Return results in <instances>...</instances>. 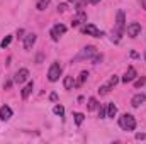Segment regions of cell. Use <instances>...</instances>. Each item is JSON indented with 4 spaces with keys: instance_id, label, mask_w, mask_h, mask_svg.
Returning <instances> with one entry per match:
<instances>
[{
    "instance_id": "cell-1",
    "label": "cell",
    "mask_w": 146,
    "mask_h": 144,
    "mask_svg": "<svg viewBox=\"0 0 146 144\" xmlns=\"http://www.w3.org/2000/svg\"><path fill=\"white\" fill-rule=\"evenodd\" d=\"M126 31V15L122 10H117V17H115V26L112 29V41L114 42H119L121 36L124 34Z\"/></svg>"
},
{
    "instance_id": "cell-2",
    "label": "cell",
    "mask_w": 146,
    "mask_h": 144,
    "mask_svg": "<svg viewBox=\"0 0 146 144\" xmlns=\"http://www.w3.org/2000/svg\"><path fill=\"white\" fill-rule=\"evenodd\" d=\"M119 127L122 131H134L136 129V119L131 114H124L119 117Z\"/></svg>"
},
{
    "instance_id": "cell-3",
    "label": "cell",
    "mask_w": 146,
    "mask_h": 144,
    "mask_svg": "<svg viewBox=\"0 0 146 144\" xmlns=\"http://www.w3.org/2000/svg\"><path fill=\"white\" fill-rule=\"evenodd\" d=\"M61 71H63V70H61V65L54 61V63L49 66V71H48V80H49V81H53V83H54V81H58V80H60V76H61Z\"/></svg>"
},
{
    "instance_id": "cell-4",
    "label": "cell",
    "mask_w": 146,
    "mask_h": 144,
    "mask_svg": "<svg viewBox=\"0 0 146 144\" xmlns=\"http://www.w3.org/2000/svg\"><path fill=\"white\" fill-rule=\"evenodd\" d=\"M82 32L87 34V36H92V37H102L104 36V32H102L97 26H94V24H85V26L82 27Z\"/></svg>"
},
{
    "instance_id": "cell-5",
    "label": "cell",
    "mask_w": 146,
    "mask_h": 144,
    "mask_svg": "<svg viewBox=\"0 0 146 144\" xmlns=\"http://www.w3.org/2000/svg\"><path fill=\"white\" fill-rule=\"evenodd\" d=\"M66 32V26H63V24H56V26H53L51 27V32H49V36L53 41H60V37L63 36Z\"/></svg>"
},
{
    "instance_id": "cell-6",
    "label": "cell",
    "mask_w": 146,
    "mask_h": 144,
    "mask_svg": "<svg viewBox=\"0 0 146 144\" xmlns=\"http://www.w3.org/2000/svg\"><path fill=\"white\" fill-rule=\"evenodd\" d=\"M95 54H97V49H95L94 46H85V48L82 49V53L78 54V59H87V58L90 59V58L95 56Z\"/></svg>"
},
{
    "instance_id": "cell-7",
    "label": "cell",
    "mask_w": 146,
    "mask_h": 144,
    "mask_svg": "<svg viewBox=\"0 0 146 144\" xmlns=\"http://www.w3.org/2000/svg\"><path fill=\"white\" fill-rule=\"evenodd\" d=\"M126 32L129 37H136L139 32H141V24L138 22H131L129 26H126Z\"/></svg>"
},
{
    "instance_id": "cell-8",
    "label": "cell",
    "mask_w": 146,
    "mask_h": 144,
    "mask_svg": "<svg viewBox=\"0 0 146 144\" xmlns=\"http://www.w3.org/2000/svg\"><path fill=\"white\" fill-rule=\"evenodd\" d=\"M27 78H29V70H27V68H21L19 71L15 73V76H14V81L21 85V83H24Z\"/></svg>"
},
{
    "instance_id": "cell-9",
    "label": "cell",
    "mask_w": 146,
    "mask_h": 144,
    "mask_svg": "<svg viewBox=\"0 0 146 144\" xmlns=\"http://www.w3.org/2000/svg\"><path fill=\"white\" fill-rule=\"evenodd\" d=\"M36 39H37V36L34 34V32H29L27 36H24V49H33V46L36 44Z\"/></svg>"
},
{
    "instance_id": "cell-10",
    "label": "cell",
    "mask_w": 146,
    "mask_h": 144,
    "mask_svg": "<svg viewBox=\"0 0 146 144\" xmlns=\"http://www.w3.org/2000/svg\"><path fill=\"white\" fill-rule=\"evenodd\" d=\"M136 76H138V73H136V68H134V66H129V68H127V71L124 73V76H122V81H124V83L134 81V80H136Z\"/></svg>"
},
{
    "instance_id": "cell-11",
    "label": "cell",
    "mask_w": 146,
    "mask_h": 144,
    "mask_svg": "<svg viewBox=\"0 0 146 144\" xmlns=\"http://www.w3.org/2000/svg\"><path fill=\"white\" fill-rule=\"evenodd\" d=\"M82 22H87V14H85L83 10H76V15L73 17L72 26L73 27H76V26H80Z\"/></svg>"
},
{
    "instance_id": "cell-12",
    "label": "cell",
    "mask_w": 146,
    "mask_h": 144,
    "mask_svg": "<svg viewBox=\"0 0 146 144\" xmlns=\"http://www.w3.org/2000/svg\"><path fill=\"white\" fill-rule=\"evenodd\" d=\"M145 102H146V95H145V93H136V95L131 98V105H133L134 108L141 107Z\"/></svg>"
},
{
    "instance_id": "cell-13",
    "label": "cell",
    "mask_w": 146,
    "mask_h": 144,
    "mask_svg": "<svg viewBox=\"0 0 146 144\" xmlns=\"http://www.w3.org/2000/svg\"><path fill=\"white\" fill-rule=\"evenodd\" d=\"M12 117V108L9 107V105H3V107H0V120H9Z\"/></svg>"
},
{
    "instance_id": "cell-14",
    "label": "cell",
    "mask_w": 146,
    "mask_h": 144,
    "mask_svg": "<svg viewBox=\"0 0 146 144\" xmlns=\"http://www.w3.org/2000/svg\"><path fill=\"white\" fill-rule=\"evenodd\" d=\"M33 88H34V83L33 81H29L24 88H22V92H21V95H22V98L26 100V98H29V95H31V92H33Z\"/></svg>"
},
{
    "instance_id": "cell-15",
    "label": "cell",
    "mask_w": 146,
    "mask_h": 144,
    "mask_svg": "<svg viewBox=\"0 0 146 144\" xmlns=\"http://www.w3.org/2000/svg\"><path fill=\"white\" fill-rule=\"evenodd\" d=\"M87 78H88V71H82L80 75H78V80L75 81V87H76V88H80V87L87 81Z\"/></svg>"
},
{
    "instance_id": "cell-16",
    "label": "cell",
    "mask_w": 146,
    "mask_h": 144,
    "mask_svg": "<svg viewBox=\"0 0 146 144\" xmlns=\"http://www.w3.org/2000/svg\"><path fill=\"white\" fill-rule=\"evenodd\" d=\"M115 114H117V107H115V104H114V102L107 104V117H109V119H114Z\"/></svg>"
},
{
    "instance_id": "cell-17",
    "label": "cell",
    "mask_w": 146,
    "mask_h": 144,
    "mask_svg": "<svg viewBox=\"0 0 146 144\" xmlns=\"http://www.w3.org/2000/svg\"><path fill=\"white\" fill-rule=\"evenodd\" d=\"M63 85H65V90H72L73 87H75V78L73 76H65Z\"/></svg>"
},
{
    "instance_id": "cell-18",
    "label": "cell",
    "mask_w": 146,
    "mask_h": 144,
    "mask_svg": "<svg viewBox=\"0 0 146 144\" xmlns=\"http://www.w3.org/2000/svg\"><path fill=\"white\" fill-rule=\"evenodd\" d=\"M97 107H99V102H97V98L90 97V98H88V105H87V108H88V110H95Z\"/></svg>"
},
{
    "instance_id": "cell-19",
    "label": "cell",
    "mask_w": 146,
    "mask_h": 144,
    "mask_svg": "<svg viewBox=\"0 0 146 144\" xmlns=\"http://www.w3.org/2000/svg\"><path fill=\"white\" fill-rule=\"evenodd\" d=\"M73 117H75V124H76V126H80V124L83 122V119H85V115H83V114H80V112L73 114Z\"/></svg>"
},
{
    "instance_id": "cell-20",
    "label": "cell",
    "mask_w": 146,
    "mask_h": 144,
    "mask_svg": "<svg viewBox=\"0 0 146 144\" xmlns=\"http://www.w3.org/2000/svg\"><path fill=\"white\" fill-rule=\"evenodd\" d=\"M53 112H54L56 115H60V117L65 115V108H63V105H54V107H53Z\"/></svg>"
},
{
    "instance_id": "cell-21",
    "label": "cell",
    "mask_w": 146,
    "mask_h": 144,
    "mask_svg": "<svg viewBox=\"0 0 146 144\" xmlns=\"http://www.w3.org/2000/svg\"><path fill=\"white\" fill-rule=\"evenodd\" d=\"M48 5H49V0H39V2H37V5H36V9H37V10H44Z\"/></svg>"
},
{
    "instance_id": "cell-22",
    "label": "cell",
    "mask_w": 146,
    "mask_h": 144,
    "mask_svg": "<svg viewBox=\"0 0 146 144\" xmlns=\"http://www.w3.org/2000/svg\"><path fill=\"white\" fill-rule=\"evenodd\" d=\"M110 90H112V88H110L107 83H106V85H102V87H99V93H100V95H107Z\"/></svg>"
},
{
    "instance_id": "cell-23",
    "label": "cell",
    "mask_w": 146,
    "mask_h": 144,
    "mask_svg": "<svg viewBox=\"0 0 146 144\" xmlns=\"http://www.w3.org/2000/svg\"><path fill=\"white\" fill-rule=\"evenodd\" d=\"M10 42H12V36H5L2 39V42H0V48H7Z\"/></svg>"
},
{
    "instance_id": "cell-24",
    "label": "cell",
    "mask_w": 146,
    "mask_h": 144,
    "mask_svg": "<svg viewBox=\"0 0 146 144\" xmlns=\"http://www.w3.org/2000/svg\"><path fill=\"white\" fill-rule=\"evenodd\" d=\"M117 83H119V78H117L115 75H114V76H110V80H109V81H107V85H109L110 88H114V87H115Z\"/></svg>"
},
{
    "instance_id": "cell-25",
    "label": "cell",
    "mask_w": 146,
    "mask_h": 144,
    "mask_svg": "<svg viewBox=\"0 0 146 144\" xmlns=\"http://www.w3.org/2000/svg\"><path fill=\"white\" fill-rule=\"evenodd\" d=\"M145 83H146V76H141V78H138V80L134 81V87H136V88H141Z\"/></svg>"
},
{
    "instance_id": "cell-26",
    "label": "cell",
    "mask_w": 146,
    "mask_h": 144,
    "mask_svg": "<svg viewBox=\"0 0 146 144\" xmlns=\"http://www.w3.org/2000/svg\"><path fill=\"white\" fill-rule=\"evenodd\" d=\"M90 61H92L94 65H99V63L102 61V54H99V53H97L95 56H92V58H90Z\"/></svg>"
},
{
    "instance_id": "cell-27",
    "label": "cell",
    "mask_w": 146,
    "mask_h": 144,
    "mask_svg": "<svg viewBox=\"0 0 146 144\" xmlns=\"http://www.w3.org/2000/svg\"><path fill=\"white\" fill-rule=\"evenodd\" d=\"M99 117H100V119H106V117H107V107L99 108Z\"/></svg>"
},
{
    "instance_id": "cell-28",
    "label": "cell",
    "mask_w": 146,
    "mask_h": 144,
    "mask_svg": "<svg viewBox=\"0 0 146 144\" xmlns=\"http://www.w3.org/2000/svg\"><path fill=\"white\" fill-rule=\"evenodd\" d=\"M49 100H51V102H56V100H58V95H56V93H51V95H49Z\"/></svg>"
},
{
    "instance_id": "cell-29",
    "label": "cell",
    "mask_w": 146,
    "mask_h": 144,
    "mask_svg": "<svg viewBox=\"0 0 146 144\" xmlns=\"http://www.w3.org/2000/svg\"><path fill=\"white\" fill-rule=\"evenodd\" d=\"M65 9H66V5H65V3L58 5V12H65Z\"/></svg>"
},
{
    "instance_id": "cell-30",
    "label": "cell",
    "mask_w": 146,
    "mask_h": 144,
    "mask_svg": "<svg viewBox=\"0 0 146 144\" xmlns=\"http://www.w3.org/2000/svg\"><path fill=\"white\" fill-rule=\"evenodd\" d=\"M136 139H139V141L141 139H146V134H136Z\"/></svg>"
},
{
    "instance_id": "cell-31",
    "label": "cell",
    "mask_w": 146,
    "mask_h": 144,
    "mask_svg": "<svg viewBox=\"0 0 146 144\" xmlns=\"http://www.w3.org/2000/svg\"><path fill=\"white\" fill-rule=\"evenodd\" d=\"M22 34H24V29H19V31H17V37H21V39H22Z\"/></svg>"
},
{
    "instance_id": "cell-32",
    "label": "cell",
    "mask_w": 146,
    "mask_h": 144,
    "mask_svg": "<svg viewBox=\"0 0 146 144\" xmlns=\"http://www.w3.org/2000/svg\"><path fill=\"white\" fill-rule=\"evenodd\" d=\"M10 87H12V81H7V83H5V88H7V90H9V88H10Z\"/></svg>"
},
{
    "instance_id": "cell-33",
    "label": "cell",
    "mask_w": 146,
    "mask_h": 144,
    "mask_svg": "<svg viewBox=\"0 0 146 144\" xmlns=\"http://www.w3.org/2000/svg\"><path fill=\"white\" fill-rule=\"evenodd\" d=\"M99 2H100V0H88V3H94V5H95V3H99Z\"/></svg>"
},
{
    "instance_id": "cell-34",
    "label": "cell",
    "mask_w": 146,
    "mask_h": 144,
    "mask_svg": "<svg viewBox=\"0 0 146 144\" xmlns=\"http://www.w3.org/2000/svg\"><path fill=\"white\" fill-rule=\"evenodd\" d=\"M141 5H143V9L146 10V0H141Z\"/></svg>"
},
{
    "instance_id": "cell-35",
    "label": "cell",
    "mask_w": 146,
    "mask_h": 144,
    "mask_svg": "<svg viewBox=\"0 0 146 144\" xmlns=\"http://www.w3.org/2000/svg\"><path fill=\"white\" fill-rule=\"evenodd\" d=\"M70 2H76V0H70Z\"/></svg>"
},
{
    "instance_id": "cell-36",
    "label": "cell",
    "mask_w": 146,
    "mask_h": 144,
    "mask_svg": "<svg viewBox=\"0 0 146 144\" xmlns=\"http://www.w3.org/2000/svg\"><path fill=\"white\" fill-rule=\"evenodd\" d=\"M145 58H146V54H145Z\"/></svg>"
}]
</instances>
